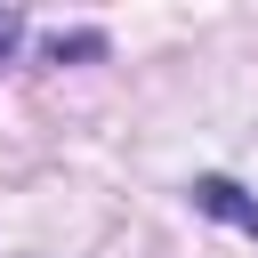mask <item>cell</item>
Here are the masks:
<instances>
[{
    "mask_svg": "<svg viewBox=\"0 0 258 258\" xmlns=\"http://www.w3.org/2000/svg\"><path fill=\"white\" fill-rule=\"evenodd\" d=\"M48 56H56V64H73V56H105V32H56Z\"/></svg>",
    "mask_w": 258,
    "mask_h": 258,
    "instance_id": "2",
    "label": "cell"
},
{
    "mask_svg": "<svg viewBox=\"0 0 258 258\" xmlns=\"http://www.w3.org/2000/svg\"><path fill=\"white\" fill-rule=\"evenodd\" d=\"M194 210L202 218H226L242 234H258V194H242L234 177H194Z\"/></svg>",
    "mask_w": 258,
    "mask_h": 258,
    "instance_id": "1",
    "label": "cell"
},
{
    "mask_svg": "<svg viewBox=\"0 0 258 258\" xmlns=\"http://www.w3.org/2000/svg\"><path fill=\"white\" fill-rule=\"evenodd\" d=\"M16 32H24V24H16V16H0V56L16 48Z\"/></svg>",
    "mask_w": 258,
    "mask_h": 258,
    "instance_id": "3",
    "label": "cell"
}]
</instances>
